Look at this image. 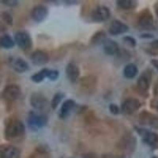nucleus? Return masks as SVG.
I'll return each instance as SVG.
<instances>
[{
    "label": "nucleus",
    "mask_w": 158,
    "mask_h": 158,
    "mask_svg": "<svg viewBox=\"0 0 158 158\" xmlns=\"http://www.w3.org/2000/svg\"><path fill=\"white\" fill-rule=\"evenodd\" d=\"M48 15V9L44 5H37L32 8L31 11V18L35 22H44Z\"/></svg>",
    "instance_id": "nucleus-10"
},
{
    "label": "nucleus",
    "mask_w": 158,
    "mask_h": 158,
    "mask_svg": "<svg viewBox=\"0 0 158 158\" xmlns=\"http://www.w3.org/2000/svg\"><path fill=\"white\" fill-rule=\"evenodd\" d=\"M10 65L12 68L18 73H25L29 70V66L28 63L22 58L17 57L11 59Z\"/></svg>",
    "instance_id": "nucleus-16"
},
{
    "label": "nucleus",
    "mask_w": 158,
    "mask_h": 158,
    "mask_svg": "<svg viewBox=\"0 0 158 158\" xmlns=\"http://www.w3.org/2000/svg\"><path fill=\"white\" fill-rule=\"evenodd\" d=\"M101 158H116L114 155L110 154V153H107V154H103Z\"/></svg>",
    "instance_id": "nucleus-34"
},
{
    "label": "nucleus",
    "mask_w": 158,
    "mask_h": 158,
    "mask_svg": "<svg viewBox=\"0 0 158 158\" xmlns=\"http://www.w3.org/2000/svg\"><path fill=\"white\" fill-rule=\"evenodd\" d=\"M157 109H158V104H157Z\"/></svg>",
    "instance_id": "nucleus-39"
},
{
    "label": "nucleus",
    "mask_w": 158,
    "mask_h": 158,
    "mask_svg": "<svg viewBox=\"0 0 158 158\" xmlns=\"http://www.w3.org/2000/svg\"><path fill=\"white\" fill-rule=\"evenodd\" d=\"M22 90L18 85L10 84L8 85L3 89L2 93V98L6 101L13 102L16 101L21 96Z\"/></svg>",
    "instance_id": "nucleus-5"
},
{
    "label": "nucleus",
    "mask_w": 158,
    "mask_h": 158,
    "mask_svg": "<svg viewBox=\"0 0 158 158\" xmlns=\"http://www.w3.org/2000/svg\"><path fill=\"white\" fill-rule=\"evenodd\" d=\"M111 16L109 8L105 6H100L92 11L91 18L95 22H105Z\"/></svg>",
    "instance_id": "nucleus-6"
},
{
    "label": "nucleus",
    "mask_w": 158,
    "mask_h": 158,
    "mask_svg": "<svg viewBox=\"0 0 158 158\" xmlns=\"http://www.w3.org/2000/svg\"><path fill=\"white\" fill-rule=\"evenodd\" d=\"M28 127L33 131H37L48 123V117L44 114H39L34 111H29L27 119Z\"/></svg>",
    "instance_id": "nucleus-2"
},
{
    "label": "nucleus",
    "mask_w": 158,
    "mask_h": 158,
    "mask_svg": "<svg viewBox=\"0 0 158 158\" xmlns=\"http://www.w3.org/2000/svg\"><path fill=\"white\" fill-rule=\"evenodd\" d=\"M153 23V18L149 11H145L140 15L138 19V24L141 27L145 29H148L152 27Z\"/></svg>",
    "instance_id": "nucleus-19"
},
{
    "label": "nucleus",
    "mask_w": 158,
    "mask_h": 158,
    "mask_svg": "<svg viewBox=\"0 0 158 158\" xmlns=\"http://www.w3.org/2000/svg\"><path fill=\"white\" fill-rule=\"evenodd\" d=\"M65 71L69 81L73 83L76 82L80 76V70L77 65L74 63H69L66 67Z\"/></svg>",
    "instance_id": "nucleus-17"
},
{
    "label": "nucleus",
    "mask_w": 158,
    "mask_h": 158,
    "mask_svg": "<svg viewBox=\"0 0 158 158\" xmlns=\"http://www.w3.org/2000/svg\"><path fill=\"white\" fill-rule=\"evenodd\" d=\"M30 104L37 111H44L48 107V101L44 94L35 92L30 97Z\"/></svg>",
    "instance_id": "nucleus-4"
},
{
    "label": "nucleus",
    "mask_w": 158,
    "mask_h": 158,
    "mask_svg": "<svg viewBox=\"0 0 158 158\" xmlns=\"http://www.w3.org/2000/svg\"><path fill=\"white\" fill-rule=\"evenodd\" d=\"M49 69L44 68L38 71L37 73H35L34 74H32L31 76V80L35 83H40L44 80L45 78H48V75Z\"/></svg>",
    "instance_id": "nucleus-22"
},
{
    "label": "nucleus",
    "mask_w": 158,
    "mask_h": 158,
    "mask_svg": "<svg viewBox=\"0 0 158 158\" xmlns=\"http://www.w3.org/2000/svg\"><path fill=\"white\" fill-rule=\"evenodd\" d=\"M1 18H2V21H3L5 23H6L9 25H13V17L12 15L8 12H3L1 15Z\"/></svg>",
    "instance_id": "nucleus-27"
},
{
    "label": "nucleus",
    "mask_w": 158,
    "mask_h": 158,
    "mask_svg": "<svg viewBox=\"0 0 158 158\" xmlns=\"http://www.w3.org/2000/svg\"><path fill=\"white\" fill-rule=\"evenodd\" d=\"M141 107V102L138 99L127 98L121 104V111L123 113L127 115H131L139 109Z\"/></svg>",
    "instance_id": "nucleus-8"
},
{
    "label": "nucleus",
    "mask_w": 158,
    "mask_h": 158,
    "mask_svg": "<svg viewBox=\"0 0 158 158\" xmlns=\"http://www.w3.org/2000/svg\"><path fill=\"white\" fill-rule=\"evenodd\" d=\"M151 63L158 70V60H156V59H152L151 60Z\"/></svg>",
    "instance_id": "nucleus-33"
},
{
    "label": "nucleus",
    "mask_w": 158,
    "mask_h": 158,
    "mask_svg": "<svg viewBox=\"0 0 158 158\" xmlns=\"http://www.w3.org/2000/svg\"><path fill=\"white\" fill-rule=\"evenodd\" d=\"M128 30H129V27L127 25L119 20H114L108 29V32L112 36H117V35L123 34Z\"/></svg>",
    "instance_id": "nucleus-12"
},
{
    "label": "nucleus",
    "mask_w": 158,
    "mask_h": 158,
    "mask_svg": "<svg viewBox=\"0 0 158 158\" xmlns=\"http://www.w3.org/2000/svg\"><path fill=\"white\" fill-rule=\"evenodd\" d=\"M153 158H158V157H156V156H153Z\"/></svg>",
    "instance_id": "nucleus-38"
},
{
    "label": "nucleus",
    "mask_w": 158,
    "mask_h": 158,
    "mask_svg": "<svg viewBox=\"0 0 158 158\" xmlns=\"http://www.w3.org/2000/svg\"><path fill=\"white\" fill-rule=\"evenodd\" d=\"M64 97L65 94H63V93H62V92H58V93H56V94L53 96V97H52V101H51V108L53 110L56 109Z\"/></svg>",
    "instance_id": "nucleus-26"
},
{
    "label": "nucleus",
    "mask_w": 158,
    "mask_h": 158,
    "mask_svg": "<svg viewBox=\"0 0 158 158\" xmlns=\"http://www.w3.org/2000/svg\"><path fill=\"white\" fill-rule=\"evenodd\" d=\"M15 42L10 36L8 34H4L0 37V46L3 48L10 49L15 47Z\"/></svg>",
    "instance_id": "nucleus-23"
},
{
    "label": "nucleus",
    "mask_w": 158,
    "mask_h": 158,
    "mask_svg": "<svg viewBox=\"0 0 158 158\" xmlns=\"http://www.w3.org/2000/svg\"><path fill=\"white\" fill-rule=\"evenodd\" d=\"M104 39H106V33L104 31H98L92 36L90 39V44L92 45L101 44L103 43Z\"/></svg>",
    "instance_id": "nucleus-24"
},
{
    "label": "nucleus",
    "mask_w": 158,
    "mask_h": 158,
    "mask_svg": "<svg viewBox=\"0 0 158 158\" xmlns=\"http://www.w3.org/2000/svg\"><path fill=\"white\" fill-rule=\"evenodd\" d=\"M1 2H2L5 5L8 6H16L18 4V1H16V0H2Z\"/></svg>",
    "instance_id": "nucleus-31"
},
{
    "label": "nucleus",
    "mask_w": 158,
    "mask_h": 158,
    "mask_svg": "<svg viewBox=\"0 0 158 158\" xmlns=\"http://www.w3.org/2000/svg\"><path fill=\"white\" fill-rule=\"evenodd\" d=\"M82 158H100V156H99L98 154H97L96 153L89 152V153H85V154L83 155Z\"/></svg>",
    "instance_id": "nucleus-32"
},
{
    "label": "nucleus",
    "mask_w": 158,
    "mask_h": 158,
    "mask_svg": "<svg viewBox=\"0 0 158 158\" xmlns=\"http://www.w3.org/2000/svg\"><path fill=\"white\" fill-rule=\"evenodd\" d=\"M151 46H152L153 48H158V40L152 42V43H151Z\"/></svg>",
    "instance_id": "nucleus-35"
},
{
    "label": "nucleus",
    "mask_w": 158,
    "mask_h": 158,
    "mask_svg": "<svg viewBox=\"0 0 158 158\" xmlns=\"http://www.w3.org/2000/svg\"><path fill=\"white\" fill-rule=\"evenodd\" d=\"M156 15L158 16V8H157V10H156Z\"/></svg>",
    "instance_id": "nucleus-37"
},
{
    "label": "nucleus",
    "mask_w": 158,
    "mask_h": 158,
    "mask_svg": "<svg viewBox=\"0 0 158 158\" xmlns=\"http://www.w3.org/2000/svg\"><path fill=\"white\" fill-rule=\"evenodd\" d=\"M117 6L123 10H132L137 6V2L133 0H118Z\"/></svg>",
    "instance_id": "nucleus-25"
},
{
    "label": "nucleus",
    "mask_w": 158,
    "mask_h": 158,
    "mask_svg": "<svg viewBox=\"0 0 158 158\" xmlns=\"http://www.w3.org/2000/svg\"><path fill=\"white\" fill-rule=\"evenodd\" d=\"M136 146V140L132 136H123L117 143L119 149L125 152H132L135 150Z\"/></svg>",
    "instance_id": "nucleus-11"
},
{
    "label": "nucleus",
    "mask_w": 158,
    "mask_h": 158,
    "mask_svg": "<svg viewBox=\"0 0 158 158\" xmlns=\"http://www.w3.org/2000/svg\"><path fill=\"white\" fill-rule=\"evenodd\" d=\"M30 59L32 63L36 66H43L49 62V56L48 53L41 50H37L32 52Z\"/></svg>",
    "instance_id": "nucleus-13"
},
{
    "label": "nucleus",
    "mask_w": 158,
    "mask_h": 158,
    "mask_svg": "<svg viewBox=\"0 0 158 158\" xmlns=\"http://www.w3.org/2000/svg\"><path fill=\"white\" fill-rule=\"evenodd\" d=\"M15 42L20 48L24 51L29 50L32 46V37L25 31H18L15 33Z\"/></svg>",
    "instance_id": "nucleus-3"
},
{
    "label": "nucleus",
    "mask_w": 158,
    "mask_h": 158,
    "mask_svg": "<svg viewBox=\"0 0 158 158\" xmlns=\"http://www.w3.org/2000/svg\"><path fill=\"white\" fill-rule=\"evenodd\" d=\"M21 151L19 149L10 144H2L0 146V158H20Z\"/></svg>",
    "instance_id": "nucleus-7"
},
{
    "label": "nucleus",
    "mask_w": 158,
    "mask_h": 158,
    "mask_svg": "<svg viewBox=\"0 0 158 158\" xmlns=\"http://www.w3.org/2000/svg\"><path fill=\"white\" fill-rule=\"evenodd\" d=\"M108 108H109L110 112L115 115H118V114L119 113V111H120V110H119V108L118 107V105L115 104H114V103H112V104H110Z\"/></svg>",
    "instance_id": "nucleus-30"
},
{
    "label": "nucleus",
    "mask_w": 158,
    "mask_h": 158,
    "mask_svg": "<svg viewBox=\"0 0 158 158\" xmlns=\"http://www.w3.org/2000/svg\"><path fill=\"white\" fill-rule=\"evenodd\" d=\"M150 74H149L147 72H144L138 79L137 85H138V89L141 92H143V93L147 92L149 88V85H150Z\"/></svg>",
    "instance_id": "nucleus-18"
},
{
    "label": "nucleus",
    "mask_w": 158,
    "mask_h": 158,
    "mask_svg": "<svg viewBox=\"0 0 158 158\" xmlns=\"http://www.w3.org/2000/svg\"><path fill=\"white\" fill-rule=\"evenodd\" d=\"M59 72L57 70H51L49 69L48 75V78L51 81H56L59 77Z\"/></svg>",
    "instance_id": "nucleus-29"
},
{
    "label": "nucleus",
    "mask_w": 158,
    "mask_h": 158,
    "mask_svg": "<svg viewBox=\"0 0 158 158\" xmlns=\"http://www.w3.org/2000/svg\"><path fill=\"white\" fill-rule=\"evenodd\" d=\"M76 106L75 101L72 100V99H68L67 101H65L62 104L61 108L59 111V116L60 118H67V117L70 115L71 113V111H73Z\"/></svg>",
    "instance_id": "nucleus-14"
},
{
    "label": "nucleus",
    "mask_w": 158,
    "mask_h": 158,
    "mask_svg": "<svg viewBox=\"0 0 158 158\" xmlns=\"http://www.w3.org/2000/svg\"><path fill=\"white\" fill-rule=\"evenodd\" d=\"M140 122L142 123V124H146L152 127L158 128V118L147 112H142L141 114Z\"/></svg>",
    "instance_id": "nucleus-20"
},
{
    "label": "nucleus",
    "mask_w": 158,
    "mask_h": 158,
    "mask_svg": "<svg viewBox=\"0 0 158 158\" xmlns=\"http://www.w3.org/2000/svg\"><path fill=\"white\" fill-rule=\"evenodd\" d=\"M25 124L18 118H11L5 128V138L8 141H16L25 135Z\"/></svg>",
    "instance_id": "nucleus-1"
},
{
    "label": "nucleus",
    "mask_w": 158,
    "mask_h": 158,
    "mask_svg": "<svg viewBox=\"0 0 158 158\" xmlns=\"http://www.w3.org/2000/svg\"><path fill=\"white\" fill-rule=\"evenodd\" d=\"M138 73V69L134 63H129L124 67L123 75L127 79H132L137 76Z\"/></svg>",
    "instance_id": "nucleus-21"
},
{
    "label": "nucleus",
    "mask_w": 158,
    "mask_h": 158,
    "mask_svg": "<svg viewBox=\"0 0 158 158\" xmlns=\"http://www.w3.org/2000/svg\"><path fill=\"white\" fill-rule=\"evenodd\" d=\"M123 41L125 42V43H126L128 46H130V47H131V48H135V46L137 45L136 40L131 36H124L123 39Z\"/></svg>",
    "instance_id": "nucleus-28"
},
{
    "label": "nucleus",
    "mask_w": 158,
    "mask_h": 158,
    "mask_svg": "<svg viewBox=\"0 0 158 158\" xmlns=\"http://www.w3.org/2000/svg\"><path fill=\"white\" fill-rule=\"evenodd\" d=\"M103 49L104 52L108 56H115L119 52V47L117 42L113 40L106 38L102 43Z\"/></svg>",
    "instance_id": "nucleus-15"
},
{
    "label": "nucleus",
    "mask_w": 158,
    "mask_h": 158,
    "mask_svg": "<svg viewBox=\"0 0 158 158\" xmlns=\"http://www.w3.org/2000/svg\"><path fill=\"white\" fill-rule=\"evenodd\" d=\"M141 37L142 38H152L153 37V36L151 34H142V36H141Z\"/></svg>",
    "instance_id": "nucleus-36"
},
{
    "label": "nucleus",
    "mask_w": 158,
    "mask_h": 158,
    "mask_svg": "<svg viewBox=\"0 0 158 158\" xmlns=\"http://www.w3.org/2000/svg\"><path fill=\"white\" fill-rule=\"evenodd\" d=\"M135 129L138 135L142 137V140L149 146H154L158 142V135L153 131L140 127H135Z\"/></svg>",
    "instance_id": "nucleus-9"
}]
</instances>
